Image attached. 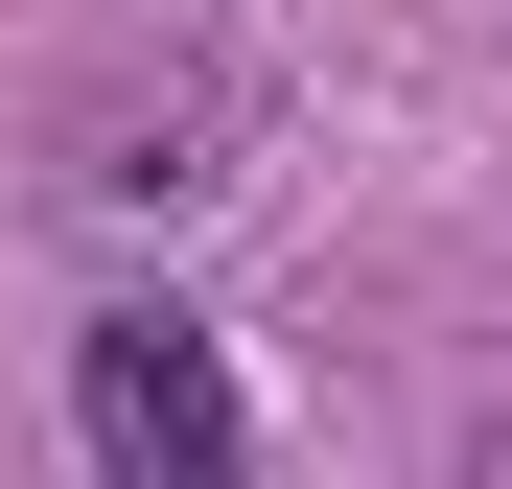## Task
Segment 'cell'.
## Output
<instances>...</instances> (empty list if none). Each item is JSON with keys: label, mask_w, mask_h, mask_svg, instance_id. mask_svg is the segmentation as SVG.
Returning <instances> with one entry per match:
<instances>
[{"label": "cell", "mask_w": 512, "mask_h": 489, "mask_svg": "<svg viewBox=\"0 0 512 489\" xmlns=\"http://www.w3.org/2000/svg\"><path fill=\"white\" fill-rule=\"evenodd\" d=\"M70 443L140 466V489H233V373H210V326H187V303H117L94 350H70Z\"/></svg>", "instance_id": "cell-1"}]
</instances>
